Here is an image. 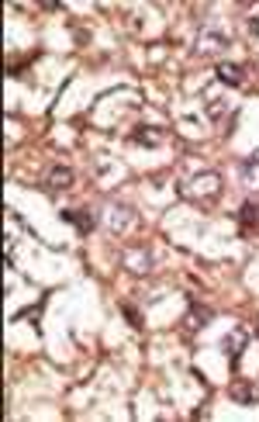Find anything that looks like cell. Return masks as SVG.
I'll return each instance as SVG.
<instances>
[{
    "mask_svg": "<svg viewBox=\"0 0 259 422\" xmlns=\"http://www.w3.org/2000/svg\"><path fill=\"white\" fill-rule=\"evenodd\" d=\"M163 139V132H135V142H149V145H156Z\"/></svg>",
    "mask_w": 259,
    "mask_h": 422,
    "instance_id": "8",
    "label": "cell"
},
{
    "mask_svg": "<svg viewBox=\"0 0 259 422\" xmlns=\"http://www.w3.org/2000/svg\"><path fill=\"white\" fill-rule=\"evenodd\" d=\"M228 46H231V42H228V35H221V32H211V28H207V32L200 35V52H204V56H221Z\"/></svg>",
    "mask_w": 259,
    "mask_h": 422,
    "instance_id": "1",
    "label": "cell"
},
{
    "mask_svg": "<svg viewBox=\"0 0 259 422\" xmlns=\"http://www.w3.org/2000/svg\"><path fill=\"white\" fill-rule=\"evenodd\" d=\"M218 80L221 83H231V87H242L245 83V66H238V63H218Z\"/></svg>",
    "mask_w": 259,
    "mask_h": 422,
    "instance_id": "4",
    "label": "cell"
},
{
    "mask_svg": "<svg viewBox=\"0 0 259 422\" xmlns=\"http://www.w3.org/2000/svg\"><path fill=\"white\" fill-rule=\"evenodd\" d=\"M211 315H214V312H211V308H200V305H197V301H194V308H190V315H187V319H183V322H187V325H183V329H187V332H194V329H200V325H204V322H207V319H211Z\"/></svg>",
    "mask_w": 259,
    "mask_h": 422,
    "instance_id": "5",
    "label": "cell"
},
{
    "mask_svg": "<svg viewBox=\"0 0 259 422\" xmlns=\"http://www.w3.org/2000/svg\"><path fill=\"white\" fill-rule=\"evenodd\" d=\"M121 312H125V315H128V319H132V325H135V329H138V325H142V315H138V308H132V305H125V308H121Z\"/></svg>",
    "mask_w": 259,
    "mask_h": 422,
    "instance_id": "9",
    "label": "cell"
},
{
    "mask_svg": "<svg viewBox=\"0 0 259 422\" xmlns=\"http://www.w3.org/2000/svg\"><path fill=\"white\" fill-rule=\"evenodd\" d=\"M238 222H242V225H256V222H259V208H256V204H245V208L238 211Z\"/></svg>",
    "mask_w": 259,
    "mask_h": 422,
    "instance_id": "7",
    "label": "cell"
},
{
    "mask_svg": "<svg viewBox=\"0 0 259 422\" xmlns=\"http://www.w3.org/2000/svg\"><path fill=\"white\" fill-rule=\"evenodd\" d=\"M63 222H73L83 236L94 229V219H90V215H83V211H63Z\"/></svg>",
    "mask_w": 259,
    "mask_h": 422,
    "instance_id": "6",
    "label": "cell"
},
{
    "mask_svg": "<svg viewBox=\"0 0 259 422\" xmlns=\"http://www.w3.org/2000/svg\"><path fill=\"white\" fill-rule=\"evenodd\" d=\"M231 398H235V401H242V405L259 401V381H245V377H238V381L231 384Z\"/></svg>",
    "mask_w": 259,
    "mask_h": 422,
    "instance_id": "2",
    "label": "cell"
},
{
    "mask_svg": "<svg viewBox=\"0 0 259 422\" xmlns=\"http://www.w3.org/2000/svg\"><path fill=\"white\" fill-rule=\"evenodd\" d=\"M45 183H49V190H70L73 187V170L59 163V166H52L45 173Z\"/></svg>",
    "mask_w": 259,
    "mask_h": 422,
    "instance_id": "3",
    "label": "cell"
}]
</instances>
